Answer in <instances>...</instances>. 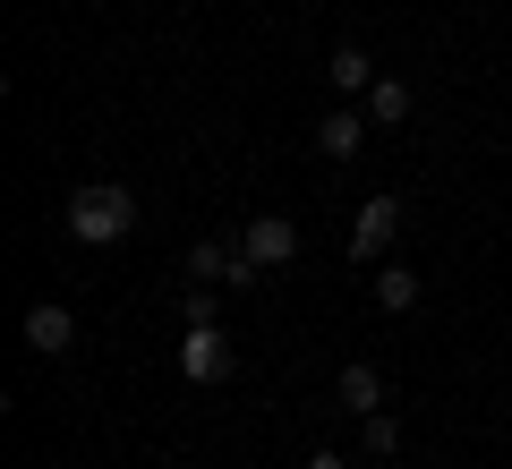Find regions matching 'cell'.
Wrapping results in <instances>:
<instances>
[{
	"mask_svg": "<svg viewBox=\"0 0 512 469\" xmlns=\"http://www.w3.org/2000/svg\"><path fill=\"white\" fill-rule=\"evenodd\" d=\"M128 222H137L128 188H77V197H69V231L86 239V248H111V239H128Z\"/></svg>",
	"mask_w": 512,
	"mask_h": 469,
	"instance_id": "1",
	"label": "cell"
},
{
	"mask_svg": "<svg viewBox=\"0 0 512 469\" xmlns=\"http://www.w3.org/2000/svg\"><path fill=\"white\" fill-rule=\"evenodd\" d=\"M333 401H342L350 418L384 410V384H376V367H342V376H333Z\"/></svg>",
	"mask_w": 512,
	"mask_h": 469,
	"instance_id": "7",
	"label": "cell"
},
{
	"mask_svg": "<svg viewBox=\"0 0 512 469\" xmlns=\"http://www.w3.org/2000/svg\"><path fill=\"white\" fill-rule=\"evenodd\" d=\"M376 307H384V316L419 307V273H402V265H376Z\"/></svg>",
	"mask_w": 512,
	"mask_h": 469,
	"instance_id": "10",
	"label": "cell"
},
{
	"mask_svg": "<svg viewBox=\"0 0 512 469\" xmlns=\"http://www.w3.org/2000/svg\"><path fill=\"white\" fill-rule=\"evenodd\" d=\"M180 376H188V384H222V376H231V342H222L214 325H188V342H180Z\"/></svg>",
	"mask_w": 512,
	"mask_h": 469,
	"instance_id": "3",
	"label": "cell"
},
{
	"mask_svg": "<svg viewBox=\"0 0 512 469\" xmlns=\"http://www.w3.org/2000/svg\"><path fill=\"white\" fill-rule=\"evenodd\" d=\"M239 256H248L256 273H282V265L299 256V231H291L282 214H256V222H248V239H239Z\"/></svg>",
	"mask_w": 512,
	"mask_h": 469,
	"instance_id": "2",
	"label": "cell"
},
{
	"mask_svg": "<svg viewBox=\"0 0 512 469\" xmlns=\"http://www.w3.org/2000/svg\"><path fill=\"white\" fill-rule=\"evenodd\" d=\"M69 342H77V316H69L60 299H35V307H26V350H43V359H60Z\"/></svg>",
	"mask_w": 512,
	"mask_h": 469,
	"instance_id": "4",
	"label": "cell"
},
{
	"mask_svg": "<svg viewBox=\"0 0 512 469\" xmlns=\"http://www.w3.org/2000/svg\"><path fill=\"white\" fill-rule=\"evenodd\" d=\"M367 111H376V120H402V111H410V86H402V77H376V86H367Z\"/></svg>",
	"mask_w": 512,
	"mask_h": 469,
	"instance_id": "12",
	"label": "cell"
},
{
	"mask_svg": "<svg viewBox=\"0 0 512 469\" xmlns=\"http://www.w3.org/2000/svg\"><path fill=\"white\" fill-rule=\"evenodd\" d=\"M359 444L376 452V461H393V452H402V418H384V410H367V418H359Z\"/></svg>",
	"mask_w": 512,
	"mask_h": 469,
	"instance_id": "11",
	"label": "cell"
},
{
	"mask_svg": "<svg viewBox=\"0 0 512 469\" xmlns=\"http://www.w3.org/2000/svg\"><path fill=\"white\" fill-rule=\"evenodd\" d=\"M402 231V205L393 197H367L359 205V222H350V256H384V239Z\"/></svg>",
	"mask_w": 512,
	"mask_h": 469,
	"instance_id": "5",
	"label": "cell"
},
{
	"mask_svg": "<svg viewBox=\"0 0 512 469\" xmlns=\"http://www.w3.org/2000/svg\"><path fill=\"white\" fill-rule=\"evenodd\" d=\"M325 77H333V86H342V94H359V86H376V60H367L359 43H333V60H325Z\"/></svg>",
	"mask_w": 512,
	"mask_h": 469,
	"instance_id": "9",
	"label": "cell"
},
{
	"mask_svg": "<svg viewBox=\"0 0 512 469\" xmlns=\"http://www.w3.org/2000/svg\"><path fill=\"white\" fill-rule=\"evenodd\" d=\"M188 273H197V282H248V256H231L222 248V239H197V248H188Z\"/></svg>",
	"mask_w": 512,
	"mask_h": 469,
	"instance_id": "6",
	"label": "cell"
},
{
	"mask_svg": "<svg viewBox=\"0 0 512 469\" xmlns=\"http://www.w3.org/2000/svg\"><path fill=\"white\" fill-rule=\"evenodd\" d=\"M308 469H350V461H342V452H308Z\"/></svg>",
	"mask_w": 512,
	"mask_h": 469,
	"instance_id": "13",
	"label": "cell"
},
{
	"mask_svg": "<svg viewBox=\"0 0 512 469\" xmlns=\"http://www.w3.org/2000/svg\"><path fill=\"white\" fill-rule=\"evenodd\" d=\"M316 145H325V163H350V154L367 145V120H359V111H333V120L316 128Z\"/></svg>",
	"mask_w": 512,
	"mask_h": 469,
	"instance_id": "8",
	"label": "cell"
}]
</instances>
